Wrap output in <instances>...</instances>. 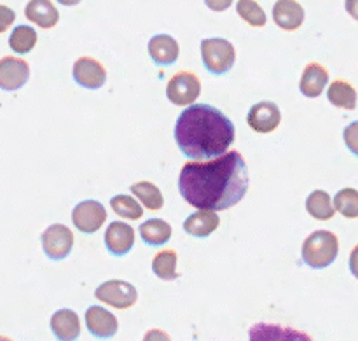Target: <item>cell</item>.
<instances>
[{"instance_id": "cell-19", "label": "cell", "mask_w": 358, "mask_h": 341, "mask_svg": "<svg viewBox=\"0 0 358 341\" xmlns=\"http://www.w3.org/2000/svg\"><path fill=\"white\" fill-rule=\"evenodd\" d=\"M220 219L212 210H198L184 223V231L194 238H206L219 228Z\"/></svg>"}, {"instance_id": "cell-13", "label": "cell", "mask_w": 358, "mask_h": 341, "mask_svg": "<svg viewBox=\"0 0 358 341\" xmlns=\"http://www.w3.org/2000/svg\"><path fill=\"white\" fill-rule=\"evenodd\" d=\"M105 245L112 256H126L135 245V230L129 224L114 221L105 231Z\"/></svg>"}, {"instance_id": "cell-7", "label": "cell", "mask_w": 358, "mask_h": 341, "mask_svg": "<svg viewBox=\"0 0 358 341\" xmlns=\"http://www.w3.org/2000/svg\"><path fill=\"white\" fill-rule=\"evenodd\" d=\"M107 221V210L96 200H86L76 205L72 212V223L80 233L93 235L100 230Z\"/></svg>"}, {"instance_id": "cell-9", "label": "cell", "mask_w": 358, "mask_h": 341, "mask_svg": "<svg viewBox=\"0 0 358 341\" xmlns=\"http://www.w3.org/2000/svg\"><path fill=\"white\" fill-rule=\"evenodd\" d=\"M30 79V65L23 58L3 56L0 60V88L3 91H17Z\"/></svg>"}, {"instance_id": "cell-37", "label": "cell", "mask_w": 358, "mask_h": 341, "mask_svg": "<svg viewBox=\"0 0 358 341\" xmlns=\"http://www.w3.org/2000/svg\"><path fill=\"white\" fill-rule=\"evenodd\" d=\"M0 341H13V340H9V338H6V336H0Z\"/></svg>"}, {"instance_id": "cell-3", "label": "cell", "mask_w": 358, "mask_h": 341, "mask_svg": "<svg viewBox=\"0 0 358 341\" xmlns=\"http://www.w3.org/2000/svg\"><path fill=\"white\" fill-rule=\"evenodd\" d=\"M339 254V240L327 230L311 233L303 244V261L313 270H324L336 261Z\"/></svg>"}, {"instance_id": "cell-32", "label": "cell", "mask_w": 358, "mask_h": 341, "mask_svg": "<svg viewBox=\"0 0 358 341\" xmlns=\"http://www.w3.org/2000/svg\"><path fill=\"white\" fill-rule=\"evenodd\" d=\"M233 2L234 0H205L206 6H208L212 11H217V13L229 9V7L233 6Z\"/></svg>"}, {"instance_id": "cell-36", "label": "cell", "mask_w": 358, "mask_h": 341, "mask_svg": "<svg viewBox=\"0 0 358 341\" xmlns=\"http://www.w3.org/2000/svg\"><path fill=\"white\" fill-rule=\"evenodd\" d=\"M59 4H62V6H77V4L80 2V0H58Z\"/></svg>"}, {"instance_id": "cell-25", "label": "cell", "mask_w": 358, "mask_h": 341, "mask_svg": "<svg viewBox=\"0 0 358 341\" xmlns=\"http://www.w3.org/2000/svg\"><path fill=\"white\" fill-rule=\"evenodd\" d=\"M177 252L175 251H163L157 252L152 259V272L154 275L159 277L161 280H175L178 277L177 272Z\"/></svg>"}, {"instance_id": "cell-22", "label": "cell", "mask_w": 358, "mask_h": 341, "mask_svg": "<svg viewBox=\"0 0 358 341\" xmlns=\"http://www.w3.org/2000/svg\"><path fill=\"white\" fill-rule=\"evenodd\" d=\"M140 237L150 247H161L171 238V226L163 219H149L140 224Z\"/></svg>"}, {"instance_id": "cell-4", "label": "cell", "mask_w": 358, "mask_h": 341, "mask_svg": "<svg viewBox=\"0 0 358 341\" xmlns=\"http://www.w3.org/2000/svg\"><path fill=\"white\" fill-rule=\"evenodd\" d=\"M201 58L206 70L215 76L227 74L236 62L234 46L226 39H205L201 41Z\"/></svg>"}, {"instance_id": "cell-26", "label": "cell", "mask_w": 358, "mask_h": 341, "mask_svg": "<svg viewBox=\"0 0 358 341\" xmlns=\"http://www.w3.org/2000/svg\"><path fill=\"white\" fill-rule=\"evenodd\" d=\"M37 44V32L28 25H20L13 30L9 37V46L17 55H27Z\"/></svg>"}, {"instance_id": "cell-8", "label": "cell", "mask_w": 358, "mask_h": 341, "mask_svg": "<svg viewBox=\"0 0 358 341\" xmlns=\"http://www.w3.org/2000/svg\"><path fill=\"white\" fill-rule=\"evenodd\" d=\"M42 249L51 261H62L72 252L73 235L63 224H52L42 233Z\"/></svg>"}, {"instance_id": "cell-23", "label": "cell", "mask_w": 358, "mask_h": 341, "mask_svg": "<svg viewBox=\"0 0 358 341\" xmlns=\"http://www.w3.org/2000/svg\"><path fill=\"white\" fill-rule=\"evenodd\" d=\"M306 210L317 221H331L336 214L331 196H329V193L322 191V189H317V191L308 196Z\"/></svg>"}, {"instance_id": "cell-17", "label": "cell", "mask_w": 358, "mask_h": 341, "mask_svg": "<svg viewBox=\"0 0 358 341\" xmlns=\"http://www.w3.org/2000/svg\"><path fill=\"white\" fill-rule=\"evenodd\" d=\"M51 331L58 341H77L80 336L79 315L69 308L55 312L51 317Z\"/></svg>"}, {"instance_id": "cell-34", "label": "cell", "mask_w": 358, "mask_h": 341, "mask_svg": "<svg viewBox=\"0 0 358 341\" xmlns=\"http://www.w3.org/2000/svg\"><path fill=\"white\" fill-rule=\"evenodd\" d=\"M350 272L353 273V277L358 279V245H355L350 254Z\"/></svg>"}, {"instance_id": "cell-2", "label": "cell", "mask_w": 358, "mask_h": 341, "mask_svg": "<svg viewBox=\"0 0 358 341\" xmlns=\"http://www.w3.org/2000/svg\"><path fill=\"white\" fill-rule=\"evenodd\" d=\"M233 121L206 104L189 105L177 119L175 140L182 154L194 161L212 160L227 153L234 142Z\"/></svg>"}, {"instance_id": "cell-24", "label": "cell", "mask_w": 358, "mask_h": 341, "mask_svg": "<svg viewBox=\"0 0 358 341\" xmlns=\"http://www.w3.org/2000/svg\"><path fill=\"white\" fill-rule=\"evenodd\" d=\"M133 196L140 200L143 203L147 210H161L164 205V200L161 191L157 189V186H154L152 182H136V184L131 186Z\"/></svg>"}, {"instance_id": "cell-31", "label": "cell", "mask_w": 358, "mask_h": 341, "mask_svg": "<svg viewBox=\"0 0 358 341\" xmlns=\"http://www.w3.org/2000/svg\"><path fill=\"white\" fill-rule=\"evenodd\" d=\"M14 20H16V13L10 7L0 4V34L6 32L14 23Z\"/></svg>"}, {"instance_id": "cell-18", "label": "cell", "mask_w": 358, "mask_h": 341, "mask_svg": "<svg viewBox=\"0 0 358 341\" xmlns=\"http://www.w3.org/2000/svg\"><path fill=\"white\" fill-rule=\"evenodd\" d=\"M327 84H329L327 69L317 62L308 63L299 83L301 93L308 98H317L324 93Z\"/></svg>"}, {"instance_id": "cell-20", "label": "cell", "mask_w": 358, "mask_h": 341, "mask_svg": "<svg viewBox=\"0 0 358 341\" xmlns=\"http://www.w3.org/2000/svg\"><path fill=\"white\" fill-rule=\"evenodd\" d=\"M24 16L41 28H52L59 21V13L51 0H30L24 7Z\"/></svg>"}, {"instance_id": "cell-28", "label": "cell", "mask_w": 358, "mask_h": 341, "mask_svg": "<svg viewBox=\"0 0 358 341\" xmlns=\"http://www.w3.org/2000/svg\"><path fill=\"white\" fill-rule=\"evenodd\" d=\"M110 207L119 217L129 221H136L143 216V210L140 207V203L136 202L133 196L126 195H117L110 200Z\"/></svg>"}, {"instance_id": "cell-10", "label": "cell", "mask_w": 358, "mask_h": 341, "mask_svg": "<svg viewBox=\"0 0 358 341\" xmlns=\"http://www.w3.org/2000/svg\"><path fill=\"white\" fill-rule=\"evenodd\" d=\"M73 81L86 90H100L107 83V70L98 60L83 56L73 63Z\"/></svg>"}, {"instance_id": "cell-6", "label": "cell", "mask_w": 358, "mask_h": 341, "mask_svg": "<svg viewBox=\"0 0 358 341\" xmlns=\"http://www.w3.org/2000/svg\"><path fill=\"white\" fill-rule=\"evenodd\" d=\"M201 93V83L192 72H178L168 81L166 97L171 104L189 107Z\"/></svg>"}, {"instance_id": "cell-27", "label": "cell", "mask_w": 358, "mask_h": 341, "mask_svg": "<svg viewBox=\"0 0 358 341\" xmlns=\"http://www.w3.org/2000/svg\"><path fill=\"white\" fill-rule=\"evenodd\" d=\"M334 210L346 219L358 217V191L353 188H345L334 196Z\"/></svg>"}, {"instance_id": "cell-14", "label": "cell", "mask_w": 358, "mask_h": 341, "mask_svg": "<svg viewBox=\"0 0 358 341\" xmlns=\"http://www.w3.org/2000/svg\"><path fill=\"white\" fill-rule=\"evenodd\" d=\"M87 331L100 340H108L117 333V319L114 314L101 307H90L86 312Z\"/></svg>"}, {"instance_id": "cell-11", "label": "cell", "mask_w": 358, "mask_h": 341, "mask_svg": "<svg viewBox=\"0 0 358 341\" xmlns=\"http://www.w3.org/2000/svg\"><path fill=\"white\" fill-rule=\"evenodd\" d=\"M248 126L257 133H271L282 123V112L275 102H259L247 116Z\"/></svg>"}, {"instance_id": "cell-29", "label": "cell", "mask_w": 358, "mask_h": 341, "mask_svg": "<svg viewBox=\"0 0 358 341\" xmlns=\"http://www.w3.org/2000/svg\"><path fill=\"white\" fill-rule=\"evenodd\" d=\"M236 11L241 20L247 21L250 27H264L266 21H268L264 9L255 0H238Z\"/></svg>"}, {"instance_id": "cell-30", "label": "cell", "mask_w": 358, "mask_h": 341, "mask_svg": "<svg viewBox=\"0 0 358 341\" xmlns=\"http://www.w3.org/2000/svg\"><path fill=\"white\" fill-rule=\"evenodd\" d=\"M343 137H345L346 147L358 158V121H353L352 125L346 126Z\"/></svg>"}, {"instance_id": "cell-12", "label": "cell", "mask_w": 358, "mask_h": 341, "mask_svg": "<svg viewBox=\"0 0 358 341\" xmlns=\"http://www.w3.org/2000/svg\"><path fill=\"white\" fill-rule=\"evenodd\" d=\"M248 341H313L306 333L292 328H283L280 324H259L252 326L248 331Z\"/></svg>"}, {"instance_id": "cell-1", "label": "cell", "mask_w": 358, "mask_h": 341, "mask_svg": "<svg viewBox=\"0 0 358 341\" xmlns=\"http://www.w3.org/2000/svg\"><path fill=\"white\" fill-rule=\"evenodd\" d=\"M248 182L243 156L231 151L206 163H185L178 177V191L189 205L217 212L240 203L247 195Z\"/></svg>"}, {"instance_id": "cell-16", "label": "cell", "mask_w": 358, "mask_h": 341, "mask_svg": "<svg viewBox=\"0 0 358 341\" xmlns=\"http://www.w3.org/2000/svg\"><path fill=\"white\" fill-rule=\"evenodd\" d=\"M149 55L156 65L168 67L177 62L178 55H180V48H178V42L171 35L159 34L154 35L149 41Z\"/></svg>"}, {"instance_id": "cell-5", "label": "cell", "mask_w": 358, "mask_h": 341, "mask_svg": "<svg viewBox=\"0 0 358 341\" xmlns=\"http://www.w3.org/2000/svg\"><path fill=\"white\" fill-rule=\"evenodd\" d=\"M94 296L101 303H107L108 307L117 308V310H128L138 300V293H136L135 286L124 282V280H108V282H103L94 291Z\"/></svg>"}, {"instance_id": "cell-33", "label": "cell", "mask_w": 358, "mask_h": 341, "mask_svg": "<svg viewBox=\"0 0 358 341\" xmlns=\"http://www.w3.org/2000/svg\"><path fill=\"white\" fill-rule=\"evenodd\" d=\"M143 341H171V340L164 331L152 329V331H149L145 336H143Z\"/></svg>"}, {"instance_id": "cell-15", "label": "cell", "mask_w": 358, "mask_h": 341, "mask_svg": "<svg viewBox=\"0 0 358 341\" xmlns=\"http://www.w3.org/2000/svg\"><path fill=\"white\" fill-rule=\"evenodd\" d=\"M273 20L283 30L294 32L304 23V7L297 0H276L273 6Z\"/></svg>"}, {"instance_id": "cell-35", "label": "cell", "mask_w": 358, "mask_h": 341, "mask_svg": "<svg viewBox=\"0 0 358 341\" xmlns=\"http://www.w3.org/2000/svg\"><path fill=\"white\" fill-rule=\"evenodd\" d=\"M346 13L358 21V0H345Z\"/></svg>"}, {"instance_id": "cell-21", "label": "cell", "mask_w": 358, "mask_h": 341, "mask_svg": "<svg viewBox=\"0 0 358 341\" xmlns=\"http://www.w3.org/2000/svg\"><path fill=\"white\" fill-rule=\"evenodd\" d=\"M327 98L334 107L346 109V111H353L357 107V91L348 81H332V84H329Z\"/></svg>"}]
</instances>
